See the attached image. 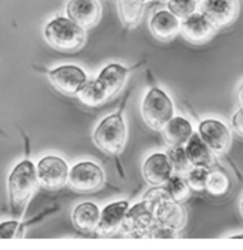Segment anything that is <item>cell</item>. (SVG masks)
Here are the masks:
<instances>
[{"mask_svg":"<svg viewBox=\"0 0 243 250\" xmlns=\"http://www.w3.org/2000/svg\"><path fill=\"white\" fill-rule=\"evenodd\" d=\"M66 13L70 20L84 30L94 27L101 19V4L98 0H68Z\"/></svg>","mask_w":243,"mask_h":250,"instance_id":"cell-13","label":"cell"},{"mask_svg":"<svg viewBox=\"0 0 243 250\" xmlns=\"http://www.w3.org/2000/svg\"><path fill=\"white\" fill-rule=\"evenodd\" d=\"M156 225L154 218V203L145 198L141 202L128 206L122 220L121 230L134 239H148L152 228Z\"/></svg>","mask_w":243,"mask_h":250,"instance_id":"cell-6","label":"cell"},{"mask_svg":"<svg viewBox=\"0 0 243 250\" xmlns=\"http://www.w3.org/2000/svg\"><path fill=\"white\" fill-rule=\"evenodd\" d=\"M37 185L39 182L36 173V164L29 158L20 161L7 176V192L10 206L16 209L24 205L34 193Z\"/></svg>","mask_w":243,"mask_h":250,"instance_id":"cell-4","label":"cell"},{"mask_svg":"<svg viewBox=\"0 0 243 250\" xmlns=\"http://www.w3.org/2000/svg\"><path fill=\"white\" fill-rule=\"evenodd\" d=\"M152 0H118V10L122 24L127 29L135 27L141 21L144 7Z\"/></svg>","mask_w":243,"mask_h":250,"instance_id":"cell-21","label":"cell"},{"mask_svg":"<svg viewBox=\"0 0 243 250\" xmlns=\"http://www.w3.org/2000/svg\"><path fill=\"white\" fill-rule=\"evenodd\" d=\"M47 74L53 87L66 95H77L88 80L87 73L74 64H63L51 68Z\"/></svg>","mask_w":243,"mask_h":250,"instance_id":"cell-9","label":"cell"},{"mask_svg":"<svg viewBox=\"0 0 243 250\" xmlns=\"http://www.w3.org/2000/svg\"><path fill=\"white\" fill-rule=\"evenodd\" d=\"M243 112L242 108H239L236 111V114L232 117V125H233V129L236 131V134L239 135V137H242L243 134Z\"/></svg>","mask_w":243,"mask_h":250,"instance_id":"cell-28","label":"cell"},{"mask_svg":"<svg viewBox=\"0 0 243 250\" xmlns=\"http://www.w3.org/2000/svg\"><path fill=\"white\" fill-rule=\"evenodd\" d=\"M19 226L20 222L19 220H6L0 223V239L4 240H10L19 237Z\"/></svg>","mask_w":243,"mask_h":250,"instance_id":"cell-27","label":"cell"},{"mask_svg":"<svg viewBox=\"0 0 243 250\" xmlns=\"http://www.w3.org/2000/svg\"><path fill=\"white\" fill-rule=\"evenodd\" d=\"M44 39L60 51H76L86 43V30L67 16H56L44 26Z\"/></svg>","mask_w":243,"mask_h":250,"instance_id":"cell-1","label":"cell"},{"mask_svg":"<svg viewBox=\"0 0 243 250\" xmlns=\"http://www.w3.org/2000/svg\"><path fill=\"white\" fill-rule=\"evenodd\" d=\"M131 70L133 68H128L118 62H110L106 67H103V70L98 73L97 77L92 78L95 87L98 88V91L101 93L106 101L121 91L127 76L130 74Z\"/></svg>","mask_w":243,"mask_h":250,"instance_id":"cell-12","label":"cell"},{"mask_svg":"<svg viewBox=\"0 0 243 250\" xmlns=\"http://www.w3.org/2000/svg\"><path fill=\"white\" fill-rule=\"evenodd\" d=\"M205 190L212 196H223L229 190V178L221 171H211Z\"/></svg>","mask_w":243,"mask_h":250,"instance_id":"cell-23","label":"cell"},{"mask_svg":"<svg viewBox=\"0 0 243 250\" xmlns=\"http://www.w3.org/2000/svg\"><path fill=\"white\" fill-rule=\"evenodd\" d=\"M145 198L151 199L154 203V218L159 226H164L174 232L183 229L186 225V210L181 203L169 198L162 185L152 187L145 193Z\"/></svg>","mask_w":243,"mask_h":250,"instance_id":"cell-3","label":"cell"},{"mask_svg":"<svg viewBox=\"0 0 243 250\" xmlns=\"http://www.w3.org/2000/svg\"><path fill=\"white\" fill-rule=\"evenodd\" d=\"M162 135L169 146H183L185 142L194 134V126L185 117L174 115L162 126Z\"/></svg>","mask_w":243,"mask_h":250,"instance_id":"cell-18","label":"cell"},{"mask_svg":"<svg viewBox=\"0 0 243 250\" xmlns=\"http://www.w3.org/2000/svg\"><path fill=\"white\" fill-rule=\"evenodd\" d=\"M183 149H185V154L188 156L191 165L211 168L215 164V154L195 131L189 137V140L185 142Z\"/></svg>","mask_w":243,"mask_h":250,"instance_id":"cell-19","label":"cell"},{"mask_svg":"<svg viewBox=\"0 0 243 250\" xmlns=\"http://www.w3.org/2000/svg\"><path fill=\"white\" fill-rule=\"evenodd\" d=\"M141 112L145 124L152 129L161 131L162 126L175 115V107L171 97L164 90L152 87L142 100Z\"/></svg>","mask_w":243,"mask_h":250,"instance_id":"cell-5","label":"cell"},{"mask_svg":"<svg viewBox=\"0 0 243 250\" xmlns=\"http://www.w3.org/2000/svg\"><path fill=\"white\" fill-rule=\"evenodd\" d=\"M106 173L103 168L91 161H80L68 171L67 184L77 192L90 193L104 185Z\"/></svg>","mask_w":243,"mask_h":250,"instance_id":"cell-7","label":"cell"},{"mask_svg":"<svg viewBox=\"0 0 243 250\" xmlns=\"http://www.w3.org/2000/svg\"><path fill=\"white\" fill-rule=\"evenodd\" d=\"M159 1H167V0H159Z\"/></svg>","mask_w":243,"mask_h":250,"instance_id":"cell-29","label":"cell"},{"mask_svg":"<svg viewBox=\"0 0 243 250\" xmlns=\"http://www.w3.org/2000/svg\"><path fill=\"white\" fill-rule=\"evenodd\" d=\"M209 168L206 167H198V165H192L186 173L183 175L186 184L189 185L191 189L198 190V192H202L205 190L206 187V181H208V176H209Z\"/></svg>","mask_w":243,"mask_h":250,"instance_id":"cell-24","label":"cell"},{"mask_svg":"<svg viewBox=\"0 0 243 250\" xmlns=\"http://www.w3.org/2000/svg\"><path fill=\"white\" fill-rule=\"evenodd\" d=\"M199 7L216 30L233 24L239 15V0H202Z\"/></svg>","mask_w":243,"mask_h":250,"instance_id":"cell-11","label":"cell"},{"mask_svg":"<svg viewBox=\"0 0 243 250\" xmlns=\"http://www.w3.org/2000/svg\"><path fill=\"white\" fill-rule=\"evenodd\" d=\"M128 206H130L128 201H117V202L107 205L103 210H100V218L95 228L97 234L103 237H108L120 232Z\"/></svg>","mask_w":243,"mask_h":250,"instance_id":"cell-15","label":"cell"},{"mask_svg":"<svg viewBox=\"0 0 243 250\" xmlns=\"http://www.w3.org/2000/svg\"><path fill=\"white\" fill-rule=\"evenodd\" d=\"M168 159L171 162V167H172V171L174 173H178V175H185L186 171L192 167L188 156L185 154V149L183 146H169L167 152Z\"/></svg>","mask_w":243,"mask_h":250,"instance_id":"cell-25","label":"cell"},{"mask_svg":"<svg viewBox=\"0 0 243 250\" xmlns=\"http://www.w3.org/2000/svg\"><path fill=\"white\" fill-rule=\"evenodd\" d=\"M198 135L209 146L215 155H223L232 145V132L229 126L215 118L200 121L198 126Z\"/></svg>","mask_w":243,"mask_h":250,"instance_id":"cell-10","label":"cell"},{"mask_svg":"<svg viewBox=\"0 0 243 250\" xmlns=\"http://www.w3.org/2000/svg\"><path fill=\"white\" fill-rule=\"evenodd\" d=\"M127 124L124 120V114L121 109L111 114L101 120V123L97 125L92 140L95 145L108 155H120L125 145H127Z\"/></svg>","mask_w":243,"mask_h":250,"instance_id":"cell-2","label":"cell"},{"mask_svg":"<svg viewBox=\"0 0 243 250\" xmlns=\"http://www.w3.org/2000/svg\"><path fill=\"white\" fill-rule=\"evenodd\" d=\"M162 187L165 188V190H167V193L169 195V198L174 199V201H177V202L182 203L189 198L191 188L186 184L183 175L172 173L171 178L168 179Z\"/></svg>","mask_w":243,"mask_h":250,"instance_id":"cell-22","label":"cell"},{"mask_svg":"<svg viewBox=\"0 0 243 250\" xmlns=\"http://www.w3.org/2000/svg\"><path fill=\"white\" fill-rule=\"evenodd\" d=\"M68 171L67 161L59 155L43 156L36 165L37 182L46 189H60L67 185Z\"/></svg>","mask_w":243,"mask_h":250,"instance_id":"cell-8","label":"cell"},{"mask_svg":"<svg viewBox=\"0 0 243 250\" xmlns=\"http://www.w3.org/2000/svg\"><path fill=\"white\" fill-rule=\"evenodd\" d=\"M181 20L169 10H158L150 19V30L159 42H169L179 33Z\"/></svg>","mask_w":243,"mask_h":250,"instance_id":"cell-17","label":"cell"},{"mask_svg":"<svg viewBox=\"0 0 243 250\" xmlns=\"http://www.w3.org/2000/svg\"><path fill=\"white\" fill-rule=\"evenodd\" d=\"M215 31L216 29L213 27L212 23L200 12L188 16L186 19L181 20L179 24V33L182 34L183 39L194 44L206 43L209 39H212Z\"/></svg>","mask_w":243,"mask_h":250,"instance_id":"cell-14","label":"cell"},{"mask_svg":"<svg viewBox=\"0 0 243 250\" xmlns=\"http://www.w3.org/2000/svg\"><path fill=\"white\" fill-rule=\"evenodd\" d=\"M167 6L172 15L177 16L179 20H183L198 12L199 0H167Z\"/></svg>","mask_w":243,"mask_h":250,"instance_id":"cell-26","label":"cell"},{"mask_svg":"<svg viewBox=\"0 0 243 250\" xmlns=\"http://www.w3.org/2000/svg\"><path fill=\"white\" fill-rule=\"evenodd\" d=\"M100 218V208L94 202H81L73 210V223L80 232L95 230Z\"/></svg>","mask_w":243,"mask_h":250,"instance_id":"cell-20","label":"cell"},{"mask_svg":"<svg viewBox=\"0 0 243 250\" xmlns=\"http://www.w3.org/2000/svg\"><path fill=\"white\" fill-rule=\"evenodd\" d=\"M172 173L174 171L165 152H154L145 159L142 165L144 179L152 187L164 185Z\"/></svg>","mask_w":243,"mask_h":250,"instance_id":"cell-16","label":"cell"}]
</instances>
